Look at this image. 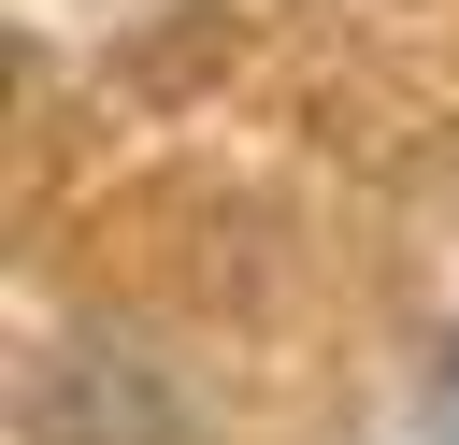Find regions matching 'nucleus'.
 Segmentation results:
<instances>
[{"label":"nucleus","mask_w":459,"mask_h":445,"mask_svg":"<svg viewBox=\"0 0 459 445\" xmlns=\"http://www.w3.org/2000/svg\"><path fill=\"white\" fill-rule=\"evenodd\" d=\"M445 416H459V373H445Z\"/></svg>","instance_id":"f257e3e1"}]
</instances>
